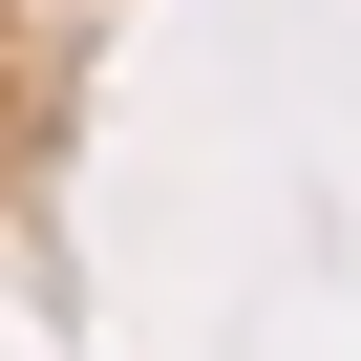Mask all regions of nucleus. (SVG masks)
I'll use <instances>...</instances> for the list:
<instances>
[]
</instances>
